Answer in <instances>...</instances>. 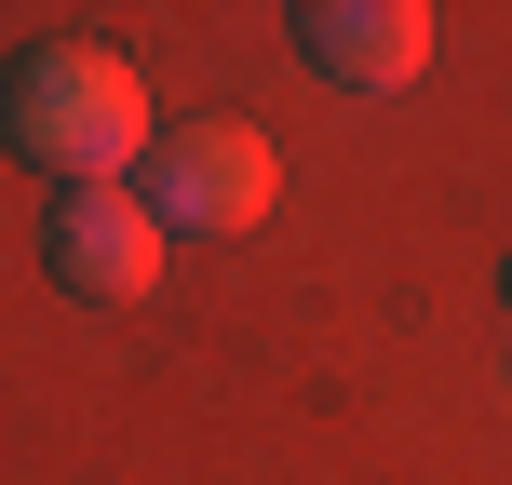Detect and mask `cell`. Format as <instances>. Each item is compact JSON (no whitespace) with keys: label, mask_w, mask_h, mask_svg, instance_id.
<instances>
[{"label":"cell","mask_w":512,"mask_h":485,"mask_svg":"<svg viewBox=\"0 0 512 485\" xmlns=\"http://www.w3.org/2000/svg\"><path fill=\"white\" fill-rule=\"evenodd\" d=\"M162 256H176V230L149 216V189H54V216H41V270L95 310L162 297Z\"/></svg>","instance_id":"cell-3"},{"label":"cell","mask_w":512,"mask_h":485,"mask_svg":"<svg viewBox=\"0 0 512 485\" xmlns=\"http://www.w3.org/2000/svg\"><path fill=\"white\" fill-rule=\"evenodd\" d=\"M499 297H512V270H499Z\"/></svg>","instance_id":"cell-5"},{"label":"cell","mask_w":512,"mask_h":485,"mask_svg":"<svg viewBox=\"0 0 512 485\" xmlns=\"http://www.w3.org/2000/svg\"><path fill=\"white\" fill-rule=\"evenodd\" d=\"M0 149L54 189H122L162 149V122H149V81L108 41H27L0 68Z\"/></svg>","instance_id":"cell-1"},{"label":"cell","mask_w":512,"mask_h":485,"mask_svg":"<svg viewBox=\"0 0 512 485\" xmlns=\"http://www.w3.org/2000/svg\"><path fill=\"white\" fill-rule=\"evenodd\" d=\"M283 203V162L256 122H176L149 149V216L176 243H216V230H256V216Z\"/></svg>","instance_id":"cell-2"},{"label":"cell","mask_w":512,"mask_h":485,"mask_svg":"<svg viewBox=\"0 0 512 485\" xmlns=\"http://www.w3.org/2000/svg\"><path fill=\"white\" fill-rule=\"evenodd\" d=\"M283 41L324 95H405L432 68V0H297Z\"/></svg>","instance_id":"cell-4"}]
</instances>
